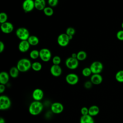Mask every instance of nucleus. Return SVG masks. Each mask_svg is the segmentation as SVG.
I'll use <instances>...</instances> for the list:
<instances>
[{"mask_svg": "<svg viewBox=\"0 0 123 123\" xmlns=\"http://www.w3.org/2000/svg\"><path fill=\"white\" fill-rule=\"evenodd\" d=\"M22 8L25 12H29L35 8L34 0H24L22 3Z\"/></svg>", "mask_w": 123, "mask_h": 123, "instance_id": "9", "label": "nucleus"}, {"mask_svg": "<svg viewBox=\"0 0 123 123\" xmlns=\"http://www.w3.org/2000/svg\"><path fill=\"white\" fill-rule=\"evenodd\" d=\"M87 57V54L86 51L84 50H80L77 53V59L79 61H83L86 59Z\"/></svg>", "mask_w": 123, "mask_h": 123, "instance_id": "23", "label": "nucleus"}, {"mask_svg": "<svg viewBox=\"0 0 123 123\" xmlns=\"http://www.w3.org/2000/svg\"><path fill=\"white\" fill-rule=\"evenodd\" d=\"M10 79V74L5 71H2L0 73V84L2 85L7 84Z\"/></svg>", "mask_w": 123, "mask_h": 123, "instance_id": "17", "label": "nucleus"}, {"mask_svg": "<svg viewBox=\"0 0 123 123\" xmlns=\"http://www.w3.org/2000/svg\"><path fill=\"white\" fill-rule=\"evenodd\" d=\"M44 14L47 16H51L54 13V11L52 7L46 6L43 11Z\"/></svg>", "mask_w": 123, "mask_h": 123, "instance_id": "25", "label": "nucleus"}, {"mask_svg": "<svg viewBox=\"0 0 123 123\" xmlns=\"http://www.w3.org/2000/svg\"><path fill=\"white\" fill-rule=\"evenodd\" d=\"M62 69L60 65L53 64L50 68V73L54 77H59L62 74Z\"/></svg>", "mask_w": 123, "mask_h": 123, "instance_id": "14", "label": "nucleus"}, {"mask_svg": "<svg viewBox=\"0 0 123 123\" xmlns=\"http://www.w3.org/2000/svg\"><path fill=\"white\" fill-rule=\"evenodd\" d=\"M32 62L30 60L27 58L20 59L16 64V67L20 72H26L31 68Z\"/></svg>", "mask_w": 123, "mask_h": 123, "instance_id": "2", "label": "nucleus"}, {"mask_svg": "<svg viewBox=\"0 0 123 123\" xmlns=\"http://www.w3.org/2000/svg\"><path fill=\"white\" fill-rule=\"evenodd\" d=\"M57 41L59 46L62 47H65L69 44L70 40L66 33H62L58 36Z\"/></svg>", "mask_w": 123, "mask_h": 123, "instance_id": "8", "label": "nucleus"}, {"mask_svg": "<svg viewBox=\"0 0 123 123\" xmlns=\"http://www.w3.org/2000/svg\"><path fill=\"white\" fill-rule=\"evenodd\" d=\"M14 29L13 25L12 23L9 22H6L0 25V29L1 31L6 34H10L12 33Z\"/></svg>", "mask_w": 123, "mask_h": 123, "instance_id": "12", "label": "nucleus"}, {"mask_svg": "<svg viewBox=\"0 0 123 123\" xmlns=\"http://www.w3.org/2000/svg\"><path fill=\"white\" fill-rule=\"evenodd\" d=\"M43 105L39 101H33L29 106L28 111L29 113L34 116L39 114L43 111Z\"/></svg>", "mask_w": 123, "mask_h": 123, "instance_id": "1", "label": "nucleus"}, {"mask_svg": "<svg viewBox=\"0 0 123 123\" xmlns=\"http://www.w3.org/2000/svg\"><path fill=\"white\" fill-rule=\"evenodd\" d=\"M0 123H5V119L3 118L2 117L0 118Z\"/></svg>", "mask_w": 123, "mask_h": 123, "instance_id": "39", "label": "nucleus"}, {"mask_svg": "<svg viewBox=\"0 0 123 123\" xmlns=\"http://www.w3.org/2000/svg\"><path fill=\"white\" fill-rule=\"evenodd\" d=\"M28 42L30 44V46H35L38 44L39 42V39L38 37L35 35H31L29 36L27 39Z\"/></svg>", "mask_w": 123, "mask_h": 123, "instance_id": "21", "label": "nucleus"}, {"mask_svg": "<svg viewBox=\"0 0 123 123\" xmlns=\"http://www.w3.org/2000/svg\"><path fill=\"white\" fill-rule=\"evenodd\" d=\"M89 68L91 70L92 74H100L103 69V65L99 61H94L91 63Z\"/></svg>", "mask_w": 123, "mask_h": 123, "instance_id": "5", "label": "nucleus"}, {"mask_svg": "<svg viewBox=\"0 0 123 123\" xmlns=\"http://www.w3.org/2000/svg\"><path fill=\"white\" fill-rule=\"evenodd\" d=\"M80 123H95L92 116L89 114L82 115L80 118Z\"/></svg>", "mask_w": 123, "mask_h": 123, "instance_id": "20", "label": "nucleus"}, {"mask_svg": "<svg viewBox=\"0 0 123 123\" xmlns=\"http://www.w3.org/2000/svg\"><path fill=\"white\" fill-rule=\"evenodd\" d=\"M59 2V0H48V3L49 6L53 8L56 7Z\"/></svg>", "mask_w": 123, "mask_h": 123, "instance_id": "32", "label": "nucleus"}, {"mask_svg": "<svg viewBox=\"0 0 123 123\" xmlns=\"http://www.w3.org/2000/svg\"><path fill=\"white\" fill-rule=\"evenodd\" d=\"M71 57H72L74 58H76V57H77V53H73L72 54Z\"/></svg>", "mask_w": 123, "mask_h": 123, "instance_id": "38", "label": "nucleus"}, {"mask_svg": "<svg viewBox=\"0 0 123 123\" xmlns=\"http://www.w3.org/2000/svg\"><path fill=\"white\" fill-rule=\"evenodd\" d=\"M80 112L82 115L88 114V108L86 107H83L80 110Z\"/></svg>", "mask_w": 123, "mask_h": 123, "instance_id": "34", "label": "nucleus"}, {"mask_svg": "<svg viewBox=\"0 0 123 123\" xmlns=\"http://www.w3.org/2000/svg\"><path fill=\"white\" fill-rule=\"evenodd\" d=\"M65 64L67 68L70 70H74L76 69L79 65V61L77 58L70 57L66 59Z\"/></svg>", "mask_w": 123, "mask_h": 123, "instance_id": "6", "label": "nucleus"}, {"mask_svg": "<svg viewBox=\"0 0 123 123\" xmlns=\"http://www.w3.org/2000/svg\"><path fill=\"white\" fill-rule=\"evenodd\" d=\"M5 49V45H4V43L0 41V53H2L4 50Z\"/></svg>", "mask_w": 123, "mask_h": 123, "instance_id": "36", "label": "nucleus"}, {"mask_svg": "<svg viewBox=\"0 0 123 123\" xmlns=\"http://www.w3.org/2000/svg\"><path fill=\"white\" fill-rule=\"evenodd\" d=\"M30 58L33 60H35L39 57V51L37 49H33L29 53Z\"/></svg>", "mask_w": 123, "mask_h": 123, "instance_id": "26", "label": "nucleus"}, {"mask_svg": "<svg viewBox=\"0 0 123 123\" xmlns=\"http://www.w3.org/2000/svg\"><path fill=\"white\" fill-rule=\"evenodd\" d=\"M5 90V86L4 85L0 84V93L2 94L4 92Z\"/></svg>", "mask_w": 123, "mask_h": 123, "instance_id": "37", "label": "nucleus"}, {"mask_svg": "<svg viewBox=\"0 0 123 123\" xmlns=\"http://www.w3.org/2000/svg\"><path fill=\"white\" fill-rule=\"evenodd\" d=\"M52 62L53 64L60 65V64L61 62V58L60 56L58 55H56L52 58Z\"/></svg>", "mask_w": 123, "mask_h": 123, "instance_id": "30", "label": "nucleus"}, {"mask_svg": "<svg viewBox=\"0 0 123 123\" xmlns=\"http://www.w3.org/2000/svg\"><path fill=\"white\" fill-rule=\"evenodd\" d=\"M19 72L20 71L16 66H13L9 70V74L12 78H15L18 76Z\"/></svg>", "mask_w": 123, "mask_h": 123, "instance_id": "22", "label": "nucleus"}, {"mask_svg": "<svg viewBox=\"0 0 123 123\" xmlns=\"http://www.w3.org/2000/svg\"><path fill=\"white\" fill-rule=\"evenodd\" d=\"M116 37L118 40L120 41H123V29L119 30L117 32Z\"/></svg>", "mask_w": 123, "mask_h": 123, "instance_id": "33", "label": "nucleus"}, {"mask_svg": "<svg viewBox=\"0 0 123 123\" xmlns=\"http://www.w3.org/2000/svg\"><path fill=\"white\" fill-rule=\"evenodd\" d=\"M115 79L120 83H123V70L118 71L115 74Z\"/></svg>", "mask_w": 123, "mask_h": 123, "instance_id": "27", "label": "nucleus"}, {"mask_svg": "<svg viewBox=\"0 0 123 123\" xmlns=\"http://www.w3.org/2000/svg\"><path fill=\"white\" fill-rule=\"evenodd\" d=\"M121 27H122V29H123V22H122V24H121Z\"/></svg>", "mask_w": 123, "mask_h": 123, "instance_id": "40", "label": "nucleus"}, {"mask_svg": "<svg viewBox=\"0 0 123 123\" xmlns=\"http://www.w3.org/2000/svg\"><path fill=\"white\" fill-rule=\"evenodd\" d=\"M12 103L10 98L6 95H1L0 96V110H6L9 109Z\"/></svg>", "mask_w": 123, "mask_h": 123, "instance_id": "4", "label": "nucleus"}, {"mask_svg": "<svg viewBox=\"0 0 123 123\" xmlns=\"http://www.w3.org/2000/svg\"><path fill=\"white\" fill-rule=\"evenodd\" d=\"M8 15L4 12H1L0 13V23L3 24L7 22Z\"/></svg>", "mask_w": 123, "mask_h": 123, "instance_id": "29", "label": "nucleus"}, {"mask_svg": "<svg viewBox=\"0 0 123 123\" xmlns=\"http://www.w3.org/2000/svg\"><path fill=\"white\" fill-rule=\"evenodd\" d=\"M65 81L70 85H75L79 81V77L77 74L74 73H70L66 75Z\"/></svg>", "mask_w": 123, "mask_h": 123, "instance_id": "10", "label": "nucleus"}, {"mask_svg": "<svg viewBox=\"0 0 123 123\" xmlns=\"http://www.w3.org/2000/svg\"><path fill=\"white\" fill-rule=\"evenodd\" d=\"M35 8L38 11H43L46 7L45 0H34Z\"/></svg>", "mask_w": 123, "mask_h": 123, "instance_id": "18", "label": "nucleus"}, {"mask_svg": "<svg viewBox=\"0 0 123 123\" xmlns=\"http://www.w3.org/2000/svg\"><path fill=\"white\" fill-rule=\"evenodd\" d=\"M39 51V58L44 62H49L51 58V52L47 48H42Z\"/></svg>", "mask_w": 123, "mask_h": 123, "instance_id": "7", "label": "nucleus"}, {"mask_svg": "<svg viewBox=\"0 0 123 123\" xmlns=\"http://www.w3.org/2000/svg\"><path fill=\"white\" fill-rule=\"evenodd\" d=\"M63 105L59 102H53L50 106V110L54 114H60L63 111Z\"/></svg>", "mask_w": 123, "mask_h": 123, "instance_id": "11", "label": "nucleus"}, {"mask_svg": "<svg viewBox=\"0 0 123 123\" xmlns=\"http://www.w3.org/2000/svg\"><path fill=\"white\" fill-rule=\"evenodd\" d=\"M15 34L20 40H27L30 36L28 30L24 27L18 28L16 30Z\"/></svg>", "mask_w": 123, "mask_h": 123, "instance_id": "3", "label": "nucleus"}, {"mask_svg": "<svg viewBox=\"0 0 123 123\" xmlns=\"http://www.w3.org/2000/svg\"><path fill=\"white\" fill-rule=\"evenodd\" d=\"M99 112V108L97 105H92L88 108V114L92 117L97 116Z\"/></svg>", "mask_w": 123, "mask_h": 123, "instance_id": "19", "label": "nucleus"}, {"mask_svg": "<svg viewBox=\"0 0 123 123\" xmlns=\"http://www.w3.org/2000/svg\"><path fill=\"white\" fill-rule=\"evenodd\" d=\"M90 80L93 85H98L102 82L103 77L100 74H92L90 77Z\"/></svg>", "mask_w": 123, "mask_h": 123, "instance_id": "16", "label": "nucleus"}, {"mask_svg": "<svg viewBox=\"0 0 123 123\" xmlns=\"http://www.w3.org/2000/svg\"><path fill=\"white\" fill-rule=\"evenodd\" d=\"M30 47V45L27 40H21L18 44V49L22 52L25 53L27 52Z\"/></svg>", "mask_w": 123, "mask_h": 123, "instance_id": "15", "label": "nucleus"}, {"mask_svg": "<svg viewBox=\"0 0 123 123\" xmlns=\"http://www.w3.org/2000/svg\"><path fill=\"white\" fill-rule=\"evenodd\" d=\"M65 33L68 36H74L75 33V30L74 28H73L72 27H69L66 29Z\"/></svg>", "mask_w": 123, "mask_h": 123, "instance_id": "31", "label": "nucleus"}, {"mask_svg": "<svg viewBox=\"0 0 123 123\" xmlns=\"http://www.w3.org/2000/svg\"><path fill=\"white\" fill-rule=\"evenodd\" d=\"M93 84L92 82L90 81H87L85 82L84 83V87L86 89H90L92 86Z\"/></svg>", "mask_w": 123, "mask_h": 123, "instance_id": "35", "label": "nucleus"}, {"mask_svg": "<svg viewBox=\"0 0 123 123\" xmlns=\"http://www.w3.org/2000/svg\"><path fill=\"white\" fill-rule=\"evenodd\" d=\"M92 72L89 67H85L82 71V74L85 77H88L92 74Z\"/></svg>", "mask_w": 123, "mask_h": 123, "instance_id": "28", "label": "nucleus"}, {"mask_svg": "<svg viewBox=\"0 0 123 123\" xmlns=\"http://www.w3.org/2000/svg\"><path fill=\"white\" fill-rule=\"evenodd\" d=\"M32 96L34 100L40 101L44 97L43 91L40 88H36L33 90Z\"/></svg>", "mask_w": 123, "mask_h": 123, "instance_id": "13", "label": "nucleus"}, {"mask_svg": "<svg viewBox=\"0 0 123 123\" xmlns=\"http://www.w3.org/2000/svg\"><path fill=\"white\" fill-rule=\"evenodd\" d=\"M31 68L33 70L36 72L40 71L42 68V64L38 62H35L32 63Z\"/></svg>", "mask_w": 123, "mask_h": 123, "instance_id": "24", "label": "nucleus"}]
</instances>
